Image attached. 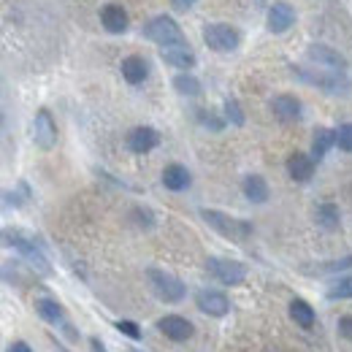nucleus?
Returning <instances> with one entry per match:
<instances>
[{"mask_svg":"<svg viewBox=\"0 0 352 352\" xmlns=\"http://www.w3.org/2000/svg\"><path fill=\"white\" fill-rule=\"evenodd\" d=\"M3 244H6L8 250H16V252L30 263V268H33L36 274H44V276L52 274V263H49V258H46L44 247H38V241H36L33 236H28V233H22V230H16V228H6V230H3Z\"/></svg>","mask_w":352,"mask_h":352,"instance_id":"f257e3e1","label":"nucleus"},{"mask_svg":"<svg viewBox=\"0 0 352 352\" xmlns=\"http://www.w3.org/2000/svg\"><path fill=\"white\" fill-rule=\"evenodd\" d=\"M141 36H144L146 41L157 44L160 49H166V46L187 44V38H184V33H182L179 22H176L171 14H157V16H152V19L141 28Z\"/></svg>","mask_w":352,"mask_h":352,"instance_id":"f03ea898","label":"nucleus"},{"mask_svg":"<svg viewBox=\"0 0 352 352\" xmlns=\"http://www.w3.org/2000/svg\"><path fill=\"white\" fill-rule=\"evenodd\" d=\"M198 214H201V220L206 222L212 230H217L222 239H230V241H247V239L255 233L252 222L230 217V214L217 212V209H201Z\"/></svg>","mask_w":352,"mask_h":352,"instance_id":"7ed1b4c3","label":"nucleus"},{"mask_svg":"<svg viewBox=\"0 0 352 352\" xmlns=\"http://www.w3.org/2000/svg\"><path fill=\"white\" fill-rule=\"evenodd\" d=\"M293 76H298L304 85H311V87H320L328 95H347L352 89L350 74L344 71H325V74H317V71H307L301 65H290Z\"/></svg>","mask_w":352,"mask_h":352,"instance_id":"20e7f679","label":"nucleus"},{"mask_svg":"<svg viewBox=\"0 0 352 352\" xmlns=\"http://www.w3.org/2000/svg\"><path fill=\"white\" fill-rule=\"evenodd\" d=\"M146 282H149V287H152V293L160 298V301H166V304H179V301H184V296H187V287H184V282L174 276V274H168V271H163V268H146Z\"/></svg>","mask_w":352,"mask_h":352,"instance_id":"39448f33","label":"nucleus"},{"mask_svg":"<svg viewBox=\"0 0 352 352\" xmlns=\"http://www.w3.org/2000/svg\"><path fill=\"white\" fill-rule=\"evenodd\" d=\"M204 44L212 52H220V54L236 52L241 46V33L228 22H212V25L204 28Z\"/></svg>","mask_w":352,"mask_h":352,"instance_id":"423d86ee","label":"nucleus"},{"mask_svg":"<svg viewBox=\"0 0 352 352\" xmlns=\"http://www.w3.org/2000/svg\"><path fill=\"white\" fill-rule=\"evenodd\" d=\"M206 271L217 282L228 285V287H236V285H241L247 279V265L239 263V261H230V258H209L206 261Z\"/></svg>","mask_w":352,"mask_h":352,"instance_id":"0eeeda50","label":"nucleus"},{"mask_svg":"<svg viewBox=\"0 0 352 352\" xmlns=\"http://www.w3.org/2000/svg\"><path fill=\"white\" fill-rule=\"evenodd\" d=\"M30 133H33L36 146L44 149V152H49V149L57 144V125H54V117H52L49 109H38V111H36Z\"/></svg>","mask_w":352,"mask_h":352,"instance_id":"6e6552de","label":"nucleus"},{"mask_svg":"<svg viewBox=\"0 0 352 352\" xmlns=\"http://www.w3.org/2000/svg\"><path fill=\"white\" fill-rule=\"evenodd\" d=\"M296 25V8L290 6V3H285V0H276V3H271L268 8H265V28L271 30V33H287L290 28Z\"/></svg>","mask_w":352,"mask_h":352,"instance_id":"1a4fd4ad","label":"nucleus"},{"mask_svg":"<svg viewBox=\"0 0 352 352\" xmlns=\"http://www.w3.org/2000/svg\"><path fill=\"white\" fill-rule=\"evenodd\" d=\"M307 57L314 65H322V68H328V71H344V74L350 71L347 57L328 44H311L307 49Z\"/></svg>","mask_w":352,"mask_h":352,"instance_id":"9d476101","label":"nucleus"},{"mask_svg":"<svg viewBox=\"0 0 352 352\" xmlns=\"http://www.w3.org/2000/svg\"><path fill=\"white\" fill-rule=\"evenodd\" d=\"M195 307H198V311H204L209 317H225L230 311V298L222 290L206 287V290H198L195 293Z\"/></svg>","mask_w":352,"mask_h":352,"instance_id":"9b49d317","label":"nucleus"},{"mask_svg":"<svg viewBox=\"0 0 352 352\" xmlns=\"http://www.w3.org/2000/svg\"><path fill=\"white\" fill-rule=\"evenodd\" d=\"M100 25H103L106 33L122 36L131 28V16L120 3H106V6H100Z\"/></svg>","mask_w":352,"mask_h":352,"instance_id":"f8f14e48","label":"nucleus"},{"mask_svg":"<svg viewBox=\"0 0 352 352\" xmlns=\"http://www.w3.org/2000/svg\"><path fill=\"white\" fill-rule=\"evenodd\" d=\"M271 114L279 122H298L304 117V106H301V100L296 95L282 92V95H274L271 98Z\"/></svg>","mask_w":352,"mask_h":352,"instance_id":"ddd939ff","label":"nucleus"},{"mask_svg":"<svg viewBox=\"0 0 352 352\" xmlns=\"http://www.w3.org/2000/svg\"><path fill=\"white\" fill-rule=\"evenodd\" d=\"M125 146L131 149L133 155H146V152H152L155 146H160V133L155 131V128H149V125H138V128L128 131Z\"/></svg>","mask_w":352,"mask_h":352,"instance_id":"4468645a","label":"nucleus"},{"mask_svg":"<svg viewBox=\"0 0 352 352\" xmlns=\"http://www.w3.org/2000/svg\"><path fill=\"white\" fill-rule=\"evenodd\" d=\"M157 331L166 339H171V342H187L195 333L192 322L187 317H182V314H166V317H160L157 320Z\"/></svg>","mask_w":352,"mask_h":352,"instance_id":"2eb2a0df","label":"nucleus"},{"mask_svg":"<svg viewBox=\"0 0 352 352\" xmlns=\"http://www.w3.org/2000/svg\"><path fill=\"white\" fill-rule=\"evenodd\" d=\"M314 168H317V160H314L311 155H307V152H293V155L287 157V176H290L293 182H298V184L311 182Z\"/></svg>","mask_w":352,"mask_h":352,"instance_id":"dca6fc26","label":"nucleus"},{"mask_svg":"<svg viewBox=\"0 0 352 352\" xmlns=\"http://www.w3.org/2000/svg\"><path fill=\"white\" fill-rule=\"evenodd\" d=\"M120 71H122V79H125L128 85H133V87H138V85H144V82L149 79V63H146V57H141V54H128V57L122 60Z\"/></svg>","mask_w":352,"mask_h":352,"instance_id":"f3484780","label":"nucleus"},{"mask_svg":"<svg viewBox=\"0 0 352 352\" xmlns=\"http://www.w3.org/2000/svg\"><path fill=\"white\" fill-rule=\"evenodd\" d=\"M160 57H163L166 65H171L176 71H192L195 68V54L187 44L166 46V49H160Z\"/></svg>","mask_w":352,"mask_h":352,"instance_id":"a211bd4d","label":"nucleus"},{"mask_svg":"<svg viewBox=\"0 0 352 352\" xmlns=\"http://www.w3.org/2000/svg\"><path fill=\"white\" fill-rule=\"evenodd\" d=\"M192 184V174L187 171V166L182 163H168L163 168V187L171 190V192H184L187 187Z\"/></svg>","mask_w":352,"mask_h":352,"instance_id":"6ab92c4d","label":"nucleus"},{"mask_svg":"<svg viewBox=\"0 0 352 352\" xmlns=\"http://www.w3.org/2000/svg\"><path fill=\"white\" fill-rule=\"evenodd\" d=\"M36 311L49 325H60V328L68 325V314H65V309H63V304L57 298H38L36 301Z\"/></svg>","mask_w":352,"mask_h":352,"instance_id":"aec40b11","label":"nucleus"},{"mask_svg":"<svg viewBox=\"0 0 352 352\" xmlns=\"http://www.w3.org/2000/svg\"><path fill=\"white\" fill-rule=\"evenodd\" d=\"M241 190H244V198H247L250 204H265V201H268V195H271V190H268V182H265L261 174L244 176V182H241Z\"/></svg>","mask_w":352,"mask_h":352,"instance_id":"412c9836","label":"nucleus"},{"mask_svg":"<svg viewBox=\"0 0 352 352\" xmlns=\"http://www.w3.org/2000/svg\"><path fill=\"white\" fill-rule=\"evenodd\" d=\"M336 146V131H331V128H317V131L311 133V157L320 163L331 149Z\"/></svg>","mask_w":352,"mask_h":352,"instance_id":"4be33fe9","label":"nucleus"},{"mask_svg":"<svg viewBox=\"0 0 352 352\" xmlns=\"http://www.w3.org/2000/svg\"><path fill=\"white\" fill-rule=\"evenodd\" d=\"M314 222H317L322 230H336V228L342 225V212H339L336 204L322 201V204H317V209H314Z\"/></svg>","mask_w":352,"mask_h":352,"instance_id":"5701e85b","label":"nucleus"},{"mask_svg":"<svg viewBox=\"0 0 352 352\" xmlns=\"http://www.w3.org/2000/svg\"><path fill=\"white\" fill-rule=\"evenodd\" d=\"M171 85L179 95H184V98H201L204 95V85H201V79L198 76H192L190 71H182V74H176L174 79H171Z\"/></svg>","mask_w":352,"mask_h":352,"instance_id":"b1692460","label":"nucleus"},{"mask_svg":"<svg viewBox=\"0 0 352 352\" xmlns=\"http://www.w3.org/2000/svg\"><path fill=\"white\" fill-rule=\"evenodd\" d=\"M352 268V255H344V258H336V261H325V263L317 265H301V271L307 276H325V274H339V271H347Z\"/></svg>","mask_w":352,"mask_h":352,"instance_id":"393cba45","label":"nucleus"},{"mask_svg":"<svg viewBox=\"0 0 352 352\" xmlns=\"http://www.w3.org/2000/svg\"><path fill=\"white\" fill-rule=\"evenodd\" d=\"M287 311H290V320H293L298 328L309 331V328L314 325V309H311V304L304 301V298H293Z\"/></svg>","mask_w":352,"mask_h":352,"instance_id":"a878e982","label":"nucleus"},{"mask_svg":"<svg viewBox=\"0 0 352 352\" xmlns=\"http://www.w3.org/2000/svg\"><path fill=\"white\" fill-rule=\"evenodd\" d=\"M328 301H352V274H344L342 279H336L328 293H325Z\"/></svg>","mask_w":352,"mask_h":352,"instance_id":"bb28decb","label":"nucleus"},{"mask_svg":"<svg viewBox=\"0 0 352 352\" xmlns=\"http://www.w3.org/2000/svg\"><path fill=\"white\" fill-rule=\"evenodd\" d=\"M222 117L228 120V125H236V128H241V125L247 122L244 109H241V103H239L236 98H225V100H222Z\"/></svg>","mask_w":352,"mask_h":352,"instance_id":"cd10ccee","label":"nucleus"},{"mask_svg":"<svg viewBox=\"0 0 352 352\" xmlns=\"http://www.w3.org/2000/svg\"><path fill=\"white\" fill-rule=\"evenodd\" d=\"M198 122H201L206 131H212V133L225 131V125H228V120H225V117H220L217 111H212V109H201V111H198Z\"/></svg>","mask_w":352,"mask_h":352,"instance_id":"c85d7f7f","label":"nucleus"},{"mask_svg":"<svg viewBox=\"0 0 352 352\" xmlns=\"http://www.w3.org/2000/svg\"><path fill=\"white\" fill-rule=\"evenodd\" d=\"M131 220L138 225V228H144V230H152L155 228V214H152V209H146V206H135L131 212Z\"/></svg>","mask_w":352,"mask_h":352,"instance_id":"c756f323","label":"nucleus"},{"mask_svg":"<svg viewBox=\"0 0 352 352\" xmlns=\"http://www.w3.org/2000/svg\"><path fill=\"white\" fill-rule=\"evenodd\" d=\"M336 146H339L342 152L352 155V122H342V125L336 128Z\"/></svg>","mask_w":352,"mask_h":352,"instance_id":"7c9ffc66","label":"nucleus"},{"mask_svg":"<svg viewBox=\"0 0 352 352\" xmlns=\"http://www.w3.org/2000/svg\"><path fill=\"white\" fill-rule=\"evenodd\" d=\"M114 328H117L120 333H125L128 339H133V342L141 339V328H138L133 320H114Z\"/></svg>","mask_w":352,"mask_h":352,"instance_id":"2f4dec72","label":"nucleus"},{"mask_svg":"<svg viewBox=\"0 0 352 352\" xmlns=\"http://www.w3.org/2000/svg\"><path fill=\"white\" fill-rule=\"evenodd\" d=\"M336 331H339V336H342V339L352 342V314H344V317H339V322H336Z\"/></svg>","mask_w":352,"mask_h":352,"instance_id":"473e14b6","label":"nucleus"},{"mask_svg":"<svg viewBox=\"0 0 352 352\" xmlns=\"http://www.w3.org/2000/svg\"><path fill=\"white\" fill-rule=\"evenodd\" d=\"M6 352H33L30 350V344L28 342H22V339H14L11 344H8V350Z\"/></svg>","mask_w":352,"mask_h":352,"instance_id":"72a5a7b5","label":"nucleus"},{"mask_svg":"<svg viewBox=\"0 0 352 352\" xmlns=\"http://www.w3.org/2000/svg\"><path fill=\"white\" fill-rule=\"evenodd\" d=\"M192 3H198V0H171V6H174L176 11H187Z\"/></svg>","mask_w":352,"mask_h":352,"instance_id":"f704fd0d","label":"nucleus"},{"mask_svg":"<svg viewBox=\"0 0 352 352\" xmlns=\"http://www.w3.org/2000/svg\"><path fill=\"white\" fill-rule=\"evenodd\" d=\"M89 350H92V352H106V347L100 344V339H98V336H92V339H89Z\"/></svg>","mask_w":352,"mask_h":352,"instance_id":"c9c22d12","label":"nucleus"},{"mask_svg":"<svg viewBox=\"0 0 352 352\" xmlns=\"http://www.w3.org/2000/svg\"><path fill=\"white\" fill-rule=\"evenodd\" d=\"M252 3H258V6H265V0H252Z\"/></svg>","mask_w":352,"mask_h":352,"instance_id":"e433bc0d","label":"nucleus"},{"mask_svg":"<svg viewBox=\"0 0 352 352\" xmlns=\"http://www.w3.org/2000/svg\"><path fill=\"white\" fill-rule=\"evenodd\" d=\"M128 352H144V350H138V347H131V350H128Z\"/></svg>","mask_w":352,"mask_h":352,"instance_id":"4c0bfd02","label":"nucleus"}]
</instances>
